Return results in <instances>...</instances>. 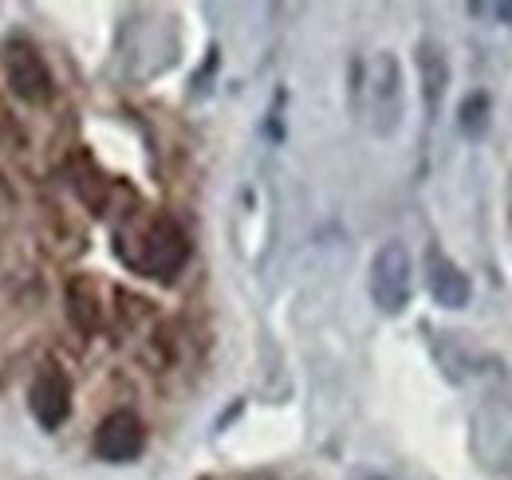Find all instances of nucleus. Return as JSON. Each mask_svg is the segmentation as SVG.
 Wrapping results in <instances>:
<instances>
[{"label": "nucleus", "instance_id": "nucleus-8", "mask_svg": "<svg viewBox=\"0 0 512 480\" xmlns=\"http://www.w3.org/2000/svg\"><path fill=\"white\" fill-rule=\"evenodd\" d=\"M418 75H422V103H426V115H438V107H442V99H446V91H449V60L434 40H422V44H418Z\"/></svg>", "mask_w": 512, "mask_h": 480}, {"label": "nucleus", "instance_id": "nucleus-7", "mask_svg": "<svg viewBox=\"0 0 512 480\" xmlns=\"http://www.w3.org/2000/svg\"><path fill=\"white\" fill-rule=\"evenodd\" d=\"M426 288H430L434 303H438V307H449V311L465 307L469 296H473L469 276L449 260L442 248H430V252H426Z\"/></svg>", "mask_w": 512, "mask_h": 480}, {"label": "nucleus", "instance_id": "nucleus-5", "mask_svg": "<svg viewBox=\"0 0 512 480\" xmlns=\"http://www.w3.org/2000/svg\"><path fill=\"white\" fill-rule=\"evenodd\" d=\"M146 449V425L134 410H115L95 429V453L111 465H127Z\"/></svg>", "mask_w": 512, "mask_h": 480}, {"label": "nucleus", "instance_id": "nucleus-6", "mask_svg": "<svg viewBox=\"0 0 512 480\" xmlns=\"http://www.w3.org/2000/svg\"><path fill=\"white\" fill-rule=\"evenodd\" d=\"M28 406H32V418L44 429H60L71 414V382H67L64 370H56V366L40 370L32 390H28Z\"/></svg>", "mask_w": 512, "mask_h": 480}, {"label": "nucleus", "instance_id": "nucleus-10", "mask_svg": "<svg viewBox=\"0 0 512 480\" xmlns=\"http://www.w3.org/2000/svg\"><path fill=\"white\" fill-rule=\"evenodd\" d=\"M489 115H493V103H489V95H485V91H473V95L461 103V111H457V122H461V130H465L469 138H481V134L489 130Z\"/></svg>", "mask_w": 512, "mask_h": 480}, {"label": "nucleus", "instance_id": "nucleus-3", "mask_svg": "<svg viewBox=\"0 0 512 480\" xmlns=\"http://www.w3.org/2000/svg\"><path fill=\"white\" fill-rule=\"evenodd\" d=\"M186 260H190V240L182 233V225L170 217H154L138 240L134 268H142L154 280H174Z\"/></svg>", "mask_w": 512, "mask_h": 480}, {"label": "nucleus", "instance_id": "nucleus-9", "mask_svg": "<svg viewBox=\"0 0 512 480\" xmlns=\"http://www.w3.org/2000/svg\"><path fill=\"white\" fill-rule=\"evenodd\" d=\"M91 292H95L91 280H71V284H67L71 319H75V327H83V331H95V327L103 323V307H99V300H95Z\"/></svg>", "mask_w": 512, "mask_h": 480}, {"label": "nucleus", "instance_id": "nucleus-2", "mask_svg": "<svg viewBox=\"0 0 512 480\" xmlns=\"http://www.w3.org/2000/svg\"><path fill=\"white\" fill-rule=\"evenodd\" d=\"M367 288H371V303L383 315H402L406 311L410 288H414V268H410V252H406L402 240H386L383 248L375 252Z\"/></svg>", "mask_w": 512, "mask_h": 480}, {"label": "nucleus", "instance_id": "nucleus-11", "mask_svg": "<svg viewBox=\"0 0 512 480\" xmlns=\"http://www.w3.org/2000/svg\"><path fill=\"white\" fill-rule=\"evenodd\" d=\"M469 12H493V16H505L512 24V4H469Z\"/></svg>", "mask_w": 512, "mask_h": 480}, {"label": "nucleus", "instance_id": "nucleus-4", "mask_svg": "<svg viewBox=\"0 0 512 480\" xmlns=\"http://www.w3.org/2000/svg\"><path fill=\"white\" fill-rule=\"evenodd\" d=\"M4 79H8V91L20 103L40 107V103L52 99V71L28 40H8L4 44Z\"/></svg>", "mask_w": 512, "mask_h": 480}, {"label": "nucleus", "instance_id": "nucleus-1", "mask_svg": "<svg viewBox=\"0 0 512 480\" xmlns=\"http://www.w3.org/2000/svg\"><path fill=\"white\" fill-rule=\"evenodd\" d=\"M363 95L367 119L379 138H390L402 122V67L390 52H375L363 67Z\"/></svg>", "mask_w": 512, "mask_h": 480}]
</instances>
